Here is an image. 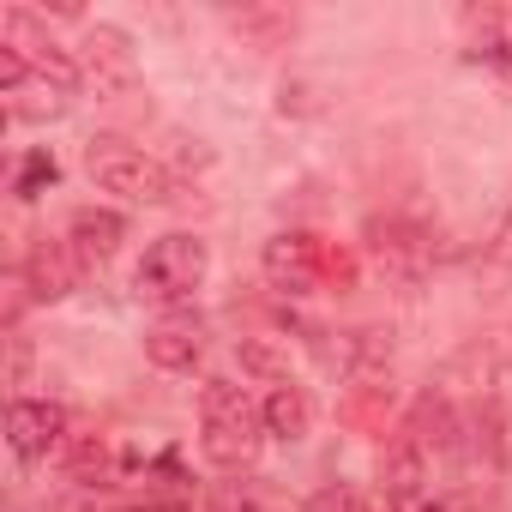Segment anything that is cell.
I'll return each instance as SVG.
<instances>
[{"label":"cell","instance_id":"8fae6325","mask_svg":"<svg viewBox=\"0 0 512 512\" xmlns=\"http://www.w3.org/2000/svg\"><path fill=\"white\" fill-rule=\"evenodd\" d=\"M55 175H61V163H55L49 151H31V157H25V169H19V181H13V193H19V199H37Z\"/></svg>","mask_w":512,"mask_h":512},{"label":"cell","instance_id":"52a82bcc","mask_svg":"<svg viewBox=\"0 0 512 512\" xmlns=\"http://www.w3.org/2000/svg\"><path fill=\"white\" fill-rule=\"evenodd\" d=\"M79 79H91L97 91H121V85L133 79L127 37H121V31H91V43H85V61H79Z\"/></svg>","mask_w":512,"mask_h":512},{"label":"cell","instance_id":"ba28073f","mask_svg":"<svg viewBox=\"0 0 512 512\" xmlns=\"http://www.w3.org/2000/svg\"><path fill=\"white\" fill-rule=\"evenodd\" d=\"M25 272H31V290H37L43 302H61L85 266L73 260V247H67V241H37V247H31V260H25Z\"/></svg>","mask_w":512,"mask_h":512},{"label":"cell","instance_id":"30bf717a","mask_svg":"<svg viewBox=\"0 0 512 512\" xmlns=\"http://www.w3.org/2000/svg\"><path fill=\"white\" fill-rule=\"evenodd\" d=\"M260 416H266V434H272V440H302V434H308V422H314V404H308V392H302V386L278 380Z\"/></svg>","mask_w":512,"mask_h":512},{"label":"cell","instance_id":"8992f818","mask_svg":"<svg viewBox=\"0 0 512 512\" xmlns=\"http://www.w3.org/2000/svg\"><path fill=\"white\" fill-rule=\"evenodd\" d=\"M145 356L157 368H169V374H187L205 356V326L199 320H163V326L145 332Z\"/></svg>","mask_w":512,"mask_h":512},{"label":"cell","instance_id":"3957f363","mask_svg":"<svg viewBox=\"0 0 512 512\" xmlns=\"http://www.w3.org/2000/svg\"><path fill=\"white\" fill-rule=\"evenodd\" d=\"M205 272H211V247H205L199 235H181V229H175V235H163V241L145 247L133 284H139V296H151V302H187V296L205 284Z\"/></svg>","mask_w":512,"mask_h":512},{"label":"cell","instance_id":"7c38bea8","mask_svg":"<svg viewBox=\"0 0 512 512\" xmlns=\"http://www.w3.org/2000/svg\"><path fill=\"white\" fill-rule=\"evenodd\" d=\"M133 512H187V506H175V500H151V506H133Z\"/></svg>","mask_w":512,"mask_h":512},{"label":"cell","instance_id":"277c9868","mask_svg":"<svg viewBox=\"0 0 512 512\" xmlns=\"http://www.w3.org/2000/svg\"><path fill=\"white\" fill-rule=\"evenodd\" d=\"M266 278L278 284V290H290V296H308V290H320V278H326V266H332V253H326V241L320 235H308V229H284V235H272L266 241Z\"/></svg>","mask_w":512,"mask_h":512},{"label":"cell","instance_id":"6da1fadb","mask_svg":"<svg viewBox=\"0 0 512 512\" xmlns=\"http://www.w3.org/2000/svg\"><path fill=\"white\" fill-rule=\"evenodd\" d=\"M260 434H266V416L253 410V398L229 380H211L199 392V446L217 470H247L253 452H260Z\"/></svg>","mask_w":512,"mask_h":512},{"label":"cell","instance_id":"5b68a950","mask_svg":"<svg viewBox=\"0 0 512 512\" xmlns=\"http://www.w3.org/2000/svg\"><path fill=\"white\" fill-rule=\"evenodd\" d=\"M7 440H13V452H19L25 464H43V458L67 440V410L49 404V398H19V404L7 410Z\"/></svg>","mask_w":512,"mask_h":512},{"label":"cell","instance_id":"7a4b0ae2","mask_svg":"<svg viewBox=\"0 0 512 512\" xmlns=\"http://www.w3.org/2000/svg\"><path fill=\"white\" fill-rule=\"evenodd\" d=\"M85 175H91L103 193L139 199V205H163V199H175V175H169L157 157H145L139 145L115 139V133H103V139L85 145Z\"/></svg>","mask_w":512,"mask_h":512},{"label":"cell","instance_id":"9c48e42d","mask_svg":"<svg viewBox=\"0 0 512 512\" xmlns=\"http://www.w3.org/2000/svg\"><path fill=\"white\" fill-rule=\"evenodd\" d=\"M121 229H127V223H121L115 211H79V217H73V229H67L73 260H79L85 272H91V266H103L109 253L121 247Z\"/></svg>","mask_w":512,"mask_h":512}]
</instances>
